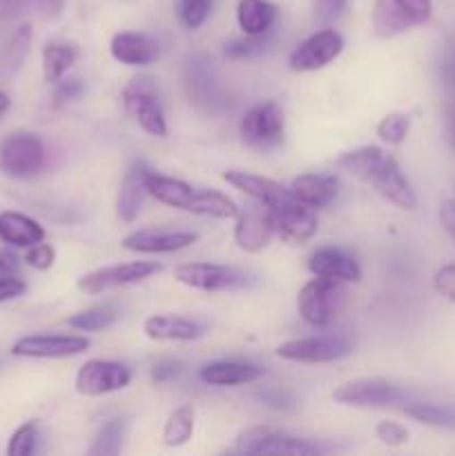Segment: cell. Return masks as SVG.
Here are the masks:
<instances>
[{
    "mask_svg": "<svg viewBox=\"0 0 455 456\" xmlns=\"http://www.w3.org/2000/svg\"><path fill=\"white\" fill-rule=\"evenodd\" d=\"M194 232L178 230H138L123 239V248L136 254H170L196 243Z\"/></svg>",
    "mask_w": 455,
    "mask_h": 456,
    "instance_id": "obj_17",
    "label": "cell"
},
{
    "mask_svg": "<svg viewBox=\"0 0 455 456\" xmlns=\"http://www.w3.org/2000/svg\"><path fill=\"white\" fill-rule=\"evenodd\" d=\"M125 432H128V419L114 417L96 432L89 454L92 456H116L123 448Z\"/></svg>",
    "mask_w": 455,
    "mask_h": 456,
    "instance_id": "obj_35",
    "label": "cell"
},
{
    "mask_svg": "<svg viewBox=\"0 0 455 456\" xmlns=\"http://www.w3.org/2000/svg\"><path fill=\"white\" fill-rule=\"evenodd\" d=\"M31 38H34V34H31V27L27 25V22L18 27V29L9 36L7 45H4L3 52H0V76H3V78L18 74V69H21L22 62H25L27 53H29Z\"/></svg>",
    "mask_w": 455,
    "mask_h": 456,
    "instance_id": "obj_30",
    "label": "cell"
},
{
    "mask_svg": "<svg viewBox=\"0 0 455 456\" xmlns=\"http://www.w3.org/2000/svg\"><path fill=\"white\" fill-rule=\"evenodd\" d=\"M110 52L114 61L120 65L143 67L150 65L159 58V43L152 36L138 34V31H120L112 36Z\"/></svg>",
    "mask_w": 455,
    "mask_h": 456,
    "instance_id": "obj_21",
    "label": "cell"
},
{
    "mask_svg": "<svg viewBox=\"0 0 455 456\" xmlns=\"http://www.w3.org/2000/svg\"><path fill=\"white\" fill-rule=\"evenodd\" d=\"M384 156L386 154H384L379 147L366 145V147H360V150L346 151V154L339 156L337 165L343 169V172L351 174V176L368 183L375 169H377L379 163H382Z\"/></svg>",
    "mask_w": 455,
    "mask_h": 456,
    "instance_id": "obj_31",
    "label": "cell"
},
{
    "mask_svg": "<svg viewBox=\"0 0 455 456\" xmlns=\"http://www.w3.org/2000/svg\"><path fill=\"white\" fill-rule=\"evenodd\" d=\"M36 0H0V22H9L21 18Z\"/></svg>",
    "mask_w": 455,
    "mask_h": 456,
    "instance_id": "obj_50",
    "label": "cell"
},
{
    "mask_svg": "<svg viewBox=\"0 0 455 456\" xmlns=\"http://www.w3.org/2000/svg\"><path fill=\"white\" fill-rule=\"evenodd\" d=\"M333 399L351 408H388V405L404 403L409 399V392L386 379L364 377L342 383L333 392Z\"/></svg>",
    "mask_w": 455,
    "mask_h": 456,
    "instance_id": "obj_5",
    "label": "cell"
},
{
    "mask_svg": "<svg viewBox=\"0 0 455 456\" xmlns=\"http://www.w3.org/2000/svg\"><path fill=\"white\" fill-rule=\"evenodd\" d=\"M279 7L270 0H239L236 22L245 36H261L275 29Z\"/></svg>",
    "mask_w": 455,
    "mask_h": 456,
    "instance_id": "obj_26",
    "label": "cell"
},
{
    "mask_svg": "<svg viewBox=\"0 0 455 456\" xmlns=\"http://www.w3.org/2000/svg\"><path fill=\"white\" fill-rule=\"evenodd\" d=\"M294 199L312 209L328 208L339 191V181L330 174H302L290 185Z\"/></svg>",
    "mask_w": 455,
    "mask_h": 456,
    "instance_id": "obj_24",
    "label": "cell"
},
{
    "mask_svg": "<svg viewBox=\"0 0 455 456\" xmlns=\"http://www.w3.org/2000/svg\"><path fill=\"white\" fill-rule=\"evenodd\" d=\"M119 310L112 305H94L83 312H76L67 319V325L80 332H101V330L112 328L119 321Z\"/></svg>",
    "mask_w": 455,
    "mask_h": 456,
    "instance_id": "obj_36",
    "label": "cell"
},
{
    "mask_svg": "<svg viewBox=\"0 0 455 456\" xmlns=\"http://www.w3.org/2000/svg\"><path fill=\"white\" fill-rule=\"evenodd\" d=\"M145 163H134L132 167L125 172L123 181H120L119 196H116V214H119L120 221L134 223L141 214L143 203H145L147 187H145V174H147Z\"/></svg>",
    "mask_w": 455,
    "mask_h": 456,
    "instance_id": "obj_22",
    "label": "cell"
},
{
    "mask_svg": "<svg viewBox=\"0 0 455 456\" xmlns=\"http://www.w3.org/2000/svg\"><path fill=\"white\" fill-rule=\"evenodd\" d=\"M272 43H275V38H272V29H270L268 34H261V36H245V38L230 40V43L226 45V49H223V53H226V58H230V61L254 58L266 53Z\"/></svg>",
    "mask_w": 455,
    "mask_h": 456,
    "instance_id": "obj_37",
    "label": "cell"
},
{
    "mask_svg": "<svg viewBox=\"0 0 455 456\" xmlns=\"http://www.w3.org/2000/svg\"><path fill=\"white\" fill-rule=\"evenodd\" d=\"M257 396L263 405H268V408L272 410H279V412H290V410H294L293 395L285 390H279V387H263V390L257 392Z\"/></svg>",
    "mask_w": 455,
    "mask_h": 456,
    "instance_id": "obj_46",
    "label": "cell"
},
{
    "mask_svg": "<svg viewBox=\"0 0 455 456\" xmlns=\"http://www.w3.org/2000/svg\"><path fill=\"white\" fill-rule=\"evenodd\" d=\"M410 132V116L404 111H393L386 114L377 125V136L388 145H400L406 141Z\"/></svg>",
    "mask_w": 455,
    "mask_h": 456,
    "instance_id": "obj_39",
    "label": "cell"
},
{
    "mask_svg": "<svg viewBox=\"0 0 455 456\" xmlns=\"http://www.w3.org/2000/svg\"><path fill=\"white\" fill-rule=\"evenodd\" d=\"M370 22H373V31L377 38H395V36L409 31L410 20L400 12L393 0H375L373 12H370Z\"/></svg>",
    "mask_w": 455,
    "mask_h": 456,
    "instance_id": "obj_28",
    "label": "cell"
},
{
    "mask_svg": "<svg viewBox=\"0 0 455 456\" xmlns=\"http://www.w3.org/2000/svg\"><path fill=\"white\" fill-rule=\"evenodd\" d=\"M7 110H9V96L4 92H0V114H4Z\"/></svg>",
    "mask_w": 455,
    "mask_h": 456,
    "instance_id": "obj_54",
    "label": "cell"
},
{
    "mask_svg": "<svg viewBox=\"0 0 455 456\" xmlns=\"http://www.w3.org/2000/svg\"><path fill=\"white\" fill-rule=\"evenodd\" d=\"M27 292V283L16 276H0V303L12 301Z\"/></svg>",
    "mask_w": 455,
    "mask_h": 456,
    "instance_id": "obj_49",
    "label": "cell"
},
{
    "mask_svg": "<svg viewBox=\"0 0 455 456\" xmlns=\"http://www.w3.org/2000/svg\"><path fill=\"white\" fill-rule=\"evenodd\" d=\"M352 346L343 337H308L293 338L277 347V356L293 363H335L346 359Z\"/></svg>",
    "mask_w": 455,
    "mask_h": 456,
    "instance_id": "obj_9",
    "label": "cell"
},
{
    "mask_svg": "<svg viewBox=\"0 0 455 456\" xmlns=\"http://www.w3.org/2000/svg\"><path fill=\"white\" fill-rule=\"evenodd\" d=\"M272 212V230L279 236L281 240H285L288 245H303L317 234V214L315 209L308 208V205L294 203L285 205V208L270 209Z\"/></svg>",
    "mask_w": 455,
    "mask_h": 456,
    "instance_id": "obj_14",
    "label": "cell"
},
{
    "mask_svg": "<svg viewBox=\"0 0 455 456\" xmlns=\"http://www.w3.org/2000/svg\"><path fill=\"white\" fill-rule=\"evenodd\" d=\"M76 62V47L70 43H47L43 47V78L56 85Z\"/></svg>",
    "mask_w": 455,
    "mask_h": 456,
    "instance_id": "obj_33",
    "label": "cell"
},
{
    "mask_svg": "<svg viewBox=\"0 0 455 456\" xmlns=\"http://www.w3.org/2000/svg\"><path fill=\"white\" fill-rule=\"evenodd\" d=\"M440 223L446 234L455 240V199L442 200L440 205Z\"/></svg>",
    "mask_w": 455,
    "mask_h": 456,
    "instance_id": "obj_51",
    "label": "cell"
},
{
    "mask_svg": "<svg viewBox=\"0 0 455 456\" xmlns=\"http://www.w3.org/2000/svg\"><path fill=\"white\" fill-rule=\"evenodd\" d=\"M156 272H161V263L156 261H129L119 263V265L98 267V270L80 276L79 289L85 294H101L107 289L141 283Z\"/></svg>",
    "mask_w": 455,
    "mask_h": 456,
    "instance_id": "obj_8",
    "label": "cell"
},
{
    "mask_svg": "<svg viewBox=\"0 0 455 456\" xmlns=\"http://www.w3.org/2000/svg\"><path fill=\"white\" fill-rule=\"evenodd\" d=\"M40 439V423L38 421H27L18 428L12 435L7 445L9 456H29L38 450Z\"/></svg>",
    "mask_w": 455,
    "mask_h": 456,
    "instance_id": "obj_38",
    "label": "cell"
},
{
    "mask_svg": "<svg viewBox=\"0 0 455 456\" xmlns=\"http://www.w3.org/2000/svg\"><path fill=\"white\" fill-rule=\"evenodd\" d=\"M194 435V408L192 405H178L168 417L163 428V444L168 448H181Z\"/></svg>",
    "mask_w": 455,
    "mask_h": 456,
    "instance_id": "obj_34",
    "label": "cell"
},
{
    "mask_svg": "<svg viewBox=\"0 0 455 456\" xmlns=\"http://www.w3.org/2000/svg\"><path fill=\"white\" fill-rule=\"evenodd\" d=\"M453 190H455V181H453Z\"/></svg>",
    "mask_w": 455,
    "mask_h": 456,
    "instance_id": "obj_55",
    "label": "cell"
},
{
    "mask_svg": "<svg viewBox=\"0 0 455 456\" xmlns=\"http://www.w3.org/2000/svg\"><path fill=\"white\" fill-rule=\"evenodd\" d=\"M312 9H315V18L321 25L339 20L346 13L348 0H312Z\"/></svg>",
    "mask_w": 455,
    "mask_h": 456,
    "instance_id": "obj_45",
    "label": "cell"
},
{
    "mask_svg": "<svg viewBox=\"0 0 455 456\" xmlns=\"http://www.w3.org/2000/svg\"><path fill=\"white\" fill-rule=\"evenodd\" d=\"M143 332L152 341H177V343H190L199 341L205 337L208 325L203 321L187 319V316H174V314H156L150 316L143 325Z\"/></svg>",
    "mask_w": 455,
    "mask_h": 456,
    "instance_id": "obj_19",
    "label": "cell"
},
{
    "mask_svg": "<svg viewBox=\"0 0 455 456\" xmlns=\"http://www.w3.org/2000/svg\"><path fill=\"white\" fill-rule=\"evenodd\" d=\"M36 7H38L40 16L47 18V20H54L65 9V0H36Z\"/></svg>",
    "mask_w": 455,
    "mask_h": 456,
    "instance_id": "obj_53",
    "label": "cell"
},
{
    "mask_svg": "<svg viewBox=\"0 0 455 456\" xmlns=\"http://www.w3.org/2000/svg\"><path fill=\"white\" fill-rule=\"evenodd\" d=\"M297 307L308 325L328 328L346 307V288H343L342 281L317 276L299 289Z\"/></svg>",
    "mask_w": 455,
    "mask_h": 456,
    "instance_id": "obj_1",
    "label": "cell"
},
{
    "mask_svg": "<svg viewBox=\"0 0 455 456\" xmlns=\"http://www.w3.org/2000/svg\"><path fill=\"white\" fill-rule=\"evenodd\" d=\"M343 38L335 29H319L308 36L293 53H290V69L317 71L333 62L342 53Z\"/></svg>",
    "mask_w": 455,
    "mask_h": 456,
    "instance_id": "obj_12",
    "label": "cell"
},
{
    "mask_svg": "<svg viewBox=\"0 0 455 456\" xmlns=\"http://www.w3.org/2000/svg\"><path fill=\"white\" fill-rule=\"evenodd\" d=\"M187 212L199 214V216H210V218H236L239 208L232 199H228L226 194L217 190H194L190 205H187Z\"/></svg>",
    "mask_w": 455,
    "mask_h": 456,
    "instance_id": "obj_29",
    "label": "cell"
},
{
    "mask_svg": "<svg viewBox=\"0 0 455 456\" xmlns=\"http://www.w3.org/2000/svg\"><path fill=\"white\" fill-rule=\"evenodd\" d=\"M132 381V372L116 361H87L76 372V392L83 396H103L125 390Z\"/></svg>",
    "mask_w": 455,
    "mask_h": 456,
    "instance_id": "obj_11",
    "label": "cell"
},
{
    "mask_svg": "<svg viewBox=\"0 0 455 456\" xmlns=\"http://www.w3.org/2000/svg\"><path fill=\"white\" fill-rule=\"evenodd\" d=\"M21 270V258L12 249H0V276H16Z\"/></svg>",
    "mask_w": 455,
    "mask_h": 456,
    "instance_id": "obj_52",
    "label": "cell"
},
{
    "mask_svg": "<svg viewBox=\"0 0 455 456\" xmlns=\"http://www.w3.org/2000/svg\"><path fill=\"white\" fill-rule=\"evenodd\" d=\"M235 221V240L244 252H261L270 243V236L275 234V230H272L270 208H266L263 203H257V200H254V205L239 209Z\"/></svg>",
    "mask_w": 455,
    "mask_h": 456,
    "instance_id": "obj_13",
    "label": "cell"
},
{
    "mask_svg": "<svg viewBox=\"0 0 455 456\" xmlns=\"http://www.w3.org/2000/svg\"><path fill=\"white\" fill-rule=\"evenodd\" d=\"M375 435L388 448H400V445L409 444V430L397 421H382L375 428Z\"/></svg>",
    "mask_w": 455,
    "mask_h": 456,
    "instance_id": "obj_43",
    "label": "cell"
},
{
    "mask_svg": "<svg viewBox=\"0 0 455 456\" xmlns=\"http://www.w3.org/2000/svg\"><path fill=\"white\" fill-rule=\"evenodd\" d=\"M410 20V25H424L433 16V0H393Z\"/></svg>",
    "mask_w": 455,
    "mask_h": 456,
    "instance_id": "obj_41",
    "label": "cell"
},
{
    "mask_svg": "<svg viewBox=\"0 0 455 456\" xmlns=\"http://www.w3.org/2000/svg\"><path fill=\"white\" fill-rule=\"evenodd\" d=\"M54 261H56V249H54L49 243H43V240H40V243L27 248L25 263L29 267H34V270L47 272L49 267L54 265Z\"/></svg>",
    "mask_w": 455,
    "mask_h": 456,
    "instance_id": "obj_42",
    "label": "cell"
},
{
    "mask_svg": "<svg viewBox=\"0 0 455 456\" xmlns=\"http://www.w3.org/2000/svg\"><path fill=\"white\" fill-rule=\"evenodd\" d=\"M214 7V0H178L177 13L178 20L186 29H199L210 18Z\"/></svg>",
    "mask_w": 455,
    "mask_h": 456,
    "instance_id": "obj_40",
    "label": "cell"
},
{
    "mask_svg": "<svg viewBox=\"0 0 455 456\" xmlns=\"http://www.w3.org/2000/svg\"><path fill=\"white\" fill-rule=\"evenodd\" d=\"M433 288L442 298L455 305V263L437 267L435 274H433Z\"/></svg>",
    "mask_w": 455,
    "mask_h": 456,
    "instance_id": "obj_44",
    "label": "cell"
},
{
    "mask_svg": "<svg viewBox=\"0 0 455 456\" xmlns=\"http://www.w3.org/2000/svg\"><path fill=\"white\" fill-rule=\"evenodd\" d=\"M308 270L315 276L342 281V283H357L361 279V267L351 254L339 248H319L308 258Z\"/></svg>",
    "mask_w": 455,
    "mask_h": 456,
    "instance_id": "obj_20",
    "label": "cell"
},
{
    "mask_svg": "<svg viewBox=\"0 0 455 456\" xmlns=\"http://www.w3.org/2000/svg\"><path fill=\"white\" fill-rule=\"evenodd\" d=\"M85 92V85L80 83V80H58L56 83V89H54V101H56V105H62V102H70L74 101V98H79L80 94Z\"/></svg>",
    "mask_w": 455,
    "mask_h": 456,
    "instance_id": "obj_47",
    "label": "cell"
},
{
    "mask_svg": "<svg viewBox=\"0 0 455 456\" xmlns=\"http://www.w3.org/2000/svg\"><path fill=\"white\" fill-rule=\"evenodd\" d=\"M145 187H147V194H150L152 199L159 200V203L170 205V208L174 209H186V212L196 190V187L187 185L186 181H178V178H172V176H163V174H156L152 172V169H147L145 174Z\"/></svg>",
    "mask_w": 455,
    "mask_h": 456,
    "instance_id": "obj_27",
    "label": "cell"
},
{
    "mask_svg": "<svg viewBox=\"0 0 455 456\" xmlns=\"http://www.w3.org/2000/svg\"><path fill=\"white\" fill-rule=\"evenodd\" d=\"M125 110L129 111L138 127L150 136L165 138L168 136V123H165V111L161 105L159 92H156V80L150 74H138L123 87Z\"/></svg>",
    "mask_w": 455,
    "mask_h": 456,
    "instance_id": "obj_2",
    "label": "cell"
},
{
    "mask_svg": "<svg viewBox=\"0 0 455 456\" xmlns=\"http://www.w3.org/2000/svg\"><path fill=\"white\" fill-rule=\"evenodd\" d=\"M404 414L422 426L437 430H455V403H409Z\"/></svg>",
    "mask_w": 455,
    "mask_h": 456,
    "instance_id": "obj_32",
    "label": "cell"
},
{
    "mask_svg": "<svg viewBox=\"0 0 455 456\" xmlns=\"http://www.w3.org/2000/svg\"><path fill=\"white\" fill-rule=\"evenodd\" d=\"M285 123L284 111L275 101L259 102V105L250 107L245 116L241 118L239 134L241 141L250 147V150L266 151L279 145L284 141Z\"/></svg>",
    "mask_w": 455,
    "mask_h": 456,
    "instance_id": "obj_6",
    "label": "cell"
},
{
    "mask_svg": "<svg viewBox=\"0 0 455 456\" xmlns=\"http://www.w3.org/2000/svg\"><path fill=\"white\" fill-rule=\"evenodd\" d=\"M223 181L228 185L236 187L244 194H248L250 199H254L257 203H263L270 209L285 208V205L294 203V196L288 187H284L281 183L272 181V178L259 176V174L241 172V169H230V172H223Z\"/></svg>",
    "mask_w": 455,
    "mask_h": 456,
    "instance_id": "obj_15",
    "label": "cell"
},
{
    "mask_svg": "<svg viewBox=\"0 0 455 456\" xmlns=\"http://www.w3.org/2000/svg\"><path fill=\"white\" fill-rule=\"evenodd\" d=\"M45 167V145L36 134L16 132L9 134L0 142V172L9 178L36 176Z\"/></svg>",
    "mask_w": 455,
    "mask_h": 456,
    "instance_id": "obj_4",
    "label": "cell"
},
{
    "mask_svg": "<svg viewBox=\"0 0 455 456\" xmlns=\"http://www.w3.org/2000/svg\"><path fill=\"white\" fill-rule=\"evenodd\" d=\"M263 370L259 365L244 363V361H214L199 370V379L205 386L214 387H235L248 386L261 379Z\"/></svg>",
    "mask_w": 455,
    "mask_h": 456,
    "instance_id": "obj_23",
    "label": "cell"
},
{
    "mask_svg": "<svg viewBox=\"0 0 455 456\" xmlns=\"http://www.w3.org/2000/svg\"><path fill=\"white\" fill-rule=\"evenodd\" d=\"M178 374H181V363L163 359V361H156V363L152 365L150 377L154 383H168V381H172V379H177Z\"/></svg>",
    "mask_w": 455,
    "mask_h": 456,
    "instance_id": "obj_48",
    "label": "cell"
},
{
    "mask_svg": "<svg viewBox=\"0 0 455 456\" xmlns=\"http://www.w3.org/2000/svg\"><path fill=\"white\" fill-rule=\"evenodd\" d=\"M370 185L379 191L386 200H391L393 205L401 209H415L418 208V196H415L413 185L409 183V178L401 172L400 163H397L393 156H384L379 167L375 169L373 176H370Z\"/></svg>",
    "mask_w": 455,
    "mask_h": 456,
    "instance_id": "obj_16",
    "label": "cell"
},
{
    "mask_svg": "<svg viewBox=\"0 0 455 456\" xmlns=\"http://www.w3.org/2000/svg\"><path fill=\"white\" fill-rule=\"evenodd\" d=\"M87 347L89 338L79 334H31L13 343L12 354L22 359H70Z\"/></svg>",
    "mask_w": 455,
    "mask_h": 456,
    "instance_id": "obj_10",
    "label": "cell"
},
{
    "mask_svg": "<svg viewBox=\"0 0 455 456\" xmlns=\"http://www.w3.org/2000/svg\"><path fill=\"white\" fill-rule=\"evenodd\" d=\"M235 450L241 454H290L310 456L319 454L321 448L306 439H297L290 435H279L270 428H248L236 436Z\"/></svg>",
    "mask_w": 455,
    "mask_h": 456,
    "instance_id": "obj_7",
    "label": "cell"
},
{
    "mask_svg": "<svg viewBox=\"0 0 455 456\" xmlns=\"http://www.w3.org/2000/svg\"><path fill=\"white\" fill-rule=\"evenodd\" d=\"M186 85L194 105L208 111H221L226 107L221 85L217 83L208 62L201 58H190L186 62Z\"/></svg>",
    "mask_w": 455,
    "mask_h": 456,
    "instance_id": "obj_18",
    "label": "cell"
},
{
    "mask_svg": "<svg viewBox=\"0 0 455 456\" xmlns=\"http://www.w3.org/2000/svg\"><path fill=\"white\" fill-rule=\"evenodd\" d=\"M174 279L201 292H239L254 285L250 272L221 263H186L174 270Z\"/></svg>",
    "mask_w": 455,
    "mask_h": 456,
    "instance_id": "obj_3",
    "label": "cell"
},
{
    "mask_svg": "<svg viewBox=\"0 0 455 456\" xmlns=\"http://www.w3.org/2000/svg\"><path fill=\"white\" fill-rule=\"evenodd\" d=\"M0 240L12 248H31L45 240V230L27 214L0 212Z\"/></svg>",
    "mask_w": 455,
    "mask_h": 456,
    "instance_id": "obj_25",
    "label": "cell"
}]
</instances>
